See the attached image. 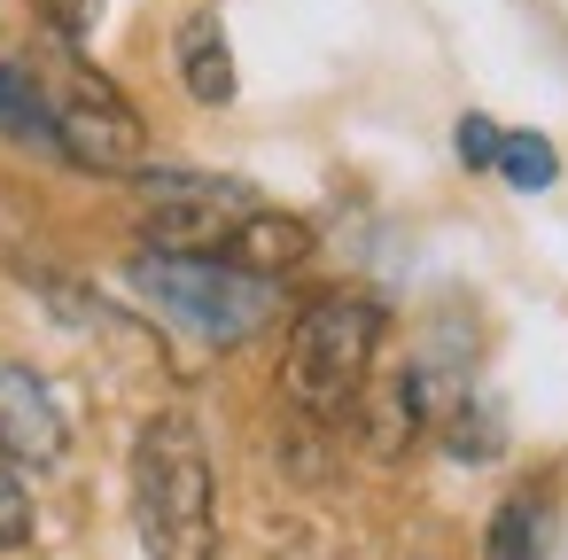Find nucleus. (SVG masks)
I'll list each match as a JSON object with an SVG mask.
<instances>
[{
  "label": "nucleus",
  "mask_w": 568,
  "mask_h": 560,
  "mask_svg": "<svg viewBox=\"0 0 568 560\" xmlns=\"http://www.w3.org/2000/svg\"><path fill=\"white\" fill-rule=\"evenodd\" d=\"M0 133L32 156H55V118H48V86L32 63H0Z\"/></svg>",
  "instance_id": "1a4fd4ad"
},
{
  "label": "nucleus",
  "mask_w": 568,
  "mask_h": 560,
  "mask_svg": "<svg viewBox=\"0 0 568 560\" xmlns=\"http://www.w3.org/2000/svg\"><path fill=\"white\" fill-rule=\"evenodd\" d=\"M133 521L149 560H219V475L195 413H156L133 436Z\"/></svg>",
  "instance_id": "f257e3e1"
},
{
  "label": "nucleus",
  "mask_w": 568,
  "mask_h": 560,
  "mask_svg": "<svg viewBox=\"0 0 568 560\" xmlns=\"http://www.w3.org/2000/svg\"><path fill=\"white\" fill-rule=\"evenodd\" d=\"M545 544H552V498L545 490H514L483 529V560H545Z\"/></svg>",
  "instance_id": "9d476101"
},
{
  "label": "nucleus",
  "mask_w": 568,
  "mask_h": 560,
  "mask_svg": "<svg viewBox=\"0 0 568 560\" xmlns=\"http://www.w3.org/2000/svg\"><path fill=\"white\" fill-rule=\"evenodd\" d=\"M55 9H63V17H71V24H87V17H94V9H102V0H55Z\"/></svg>",
  "instance_id": "2eb2a0df"
},
{
  "label": "nucleus",
  "mask_w": 568,
  "mask_h": 560,
  "mask_svg": "<svg viewBox=\"0 0 568 560\" xmlns=\"http://www.w3.org/2000/svg\"><path fill=\"white\" fill-rule=\"evenodd\" d=\"M312 218H296V211H242L234 226H226V242L211 250V257H226V265H242V273H257V281H281V273H296L304 257H312Z\"/></svg>",
  "instance_id": "423d86ee"
},
{
  "label": "nucleus",
  "mask_w": 568,
  "mask_h": 560,
  "mask_svg": "<svg viewBox=\"0 0 568 560\" xmlns=\"http://www.w3.org/2000/svg\"><path fill=\"white\" fill-rule=\"evenodd\" d=\"M133 296L149 312H164L180 335H195L203 350H242L273 312H281V281H257L226 257H180V250H141L125 265Z\"/></svg>",
  "instance_id": "7ed1b4c3"
},
{
  "label": "nucleus",
  "mask_w": 568,
  "mask_h": 560,
  "mask_svg": "<svg viewBox=\"0 0 568 560\" xmlns=\"http://www.w3.org/2000/svg\"><path fill=\"white\" fill-rule=\"evenodd\" d=\"M172 55H180V79H187V94H195L203 110H226V102H234V48H226V24H219L211 9H195V17L180 24Z\"/></svg>",
  "instance_id": "6e6552de"
},
{
  "label": "nucleus",
  "mask_w": 568,
  "mask_h": 560,
  "mask_svg": "<svg viewBox=\"0 0 568 560\" xmlns=\"http://www.w3.org/2000/svg\"><path fill=\"white\" fill-rule=\"evenodd\" d=\"M17 544H32V498H24V482L0 467V552H17Z\"/></svg>",
  "instance_id": "ddd939ff"
},
{
  "label": "nucleus",
  "mask_w": 568,
  "mask_h": 560,
  "mask_svg": "<svg viewBox=\"0 0 568 560\" xmlns=\"http://www.w3.org/2000/svg\"><path fill=\"white\" fill-rule=\"evenodd\" d=\"M48 86V118H55V156L79 164V172H110V180H133L149 164V125L141 110L102 79L87 71L79 55H63V71H40Z\"/></svg>",
  "instance_id": "20e7f679"
},
{
  "label": "nucleus",
  "mask_w": 568,
  "mask_h": 560,
  "mask_svg": "<svg viewBox=\"0 0 568 560\" xmlns=\"http://www.w3.org/2000/svg\"><path fill=\"white\" fill-rule=\"evenodd\" d=\"M452 141H459V164H467V172H490V164H498V141H506V133H498L490 118H459V133H452Z\"/></svg>",
  "instance_id": "4468645a"
},
{
  "label": "nucleus",
  "mask_w": 568,
  "mask_h": 560,
  "mask_svg": "<svg viewBox=\"0 0 568 560\" xmlns=\"http://www.w3.org/2000/svg\"><path fill=\"white\" fill-rule=\"evenodd\" d=\"M63 451H71V420H63L55 389L32 366H0V459L63 467Z\"/></svg>",
  "instance_id": "39448f33"
},
{
  "label": "nucleus",
  "mask_w": 568,
  "mask_h": 560,
  "mask_svg": "<svg viewBox=\"0 0 568 560\" xmlns=\"http://www.w3.org/2000/svg\"><path fill=\"white\" fill-rule=\"evenodd\" d=\"M490 172H498L506 187H521V195H545V187L560 180V156H552V141H545V133H506Z\"/></svg>",
  "instance_id": "f8f14e48"
},
{
  "label": "nucleus",
  "mask_w": 568,
  "mask_h": 560,
  "mask_svg": "<svg viewBox=\"0 0 568 560\" xmlns=\"http://www.w3.org/2000/svg\"><path fill=\"white\" fill-rule=\"evenodd\" d=\"M444 451L467 459V467L498 459V451H506V413H498L490 397H459V405L444 413Z\"/></svg>",
  "instance_id": "9b49d317"
},
{
  "label": "nucleus",
  "mask_w": 568,
  "mask_h": 560,
  "mask_svg": "<svg viewBox=\"0 0 568 560\" xmlns=\"http://www.w3.org/2000/svg\"><path fill=\"white\" fill-rule=\"evenodd\" d=\"M382 335H389V312L358 288H335V296L304 304L296 327H288V350H281L288 405L312 413V420L358 413V397L374 381V358H382Z\"/></svg>",
  "instance_id": "f03ea898"
},
{
  "label": "nucleus",
  "mask_w": 568,
  "mask_h": 560,
  "mask_svg": "<svg viewBox=\"0 0 568 560\" xmlns=\"http://www.w3.org/2000/svg\"><path fill=\"white\" fill-rule=\"evenodd\" d=\"M133 187H141L149 211H195V218H242V211H257V187L250 180L187 172V164H141Z\"/></svg>",
  "instance_id": "0eeeda50"
}]
</instances>
